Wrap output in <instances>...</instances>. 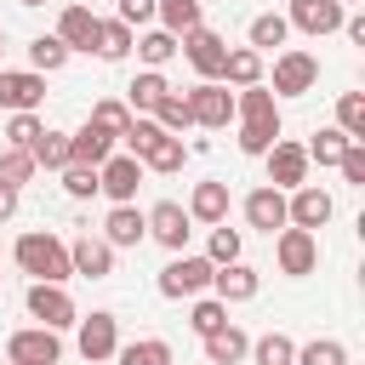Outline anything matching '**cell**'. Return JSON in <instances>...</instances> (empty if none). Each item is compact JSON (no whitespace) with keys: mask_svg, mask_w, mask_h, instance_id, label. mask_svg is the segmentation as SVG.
<instances>
[{"mask_svg":"<svg viewBox=\"0 0 365 365\" xmlns=\"http://www.w3.org/2000/svg\"><path fill=\"white\" fill-rule=\"evenodd\" d=\"M11 257H17V268L29 274V279H51V285H63L74 268H68V240H57V234H46V228H29L17 245H11Z\"/></svg>","mask_w":365,"mask_h":365,"instance_id":"7a4b0ae2","label":"cell"},{"mask_svg":"<svg viewBox=\"0 0 365 365\" xmlns=\"http://www.w3.org/2000/svg\"><path fill=\"white\" fill-rule=\"evenodd\" d=\"M331 211H336V205H331V194H325V188H314V182H302V188H291V194H285V222H291V228H325V222H331Z\"/></svg>","mask_w":365,"mask_h":365,"instance_id":"2e32d148","label":"cell"},{"mask_svg":"<svg viewBox=\"0 0 365 365\" xmlns=\"http://www.w3.org/2000/svg\"><path fill=\"white\" fill-rule=\"evenodd\" d=\"M234 120H240V154H268L274 137H279V97L257 80V86H240L234 91Z\"/></svg>","mask_w":365,"mask_h":365,"instance_id":"6da1fadb","label":"cell"},{"mask_svg":"<svg viewBox=\"0 0 365 365\" xmlns=\"http://www.w3.org/2000/svg\"><path fill=\"white\" fill-rule=\"evenodd\" d=\"M182 103H188L194 125H205V131H228V120H234V91L222 80H200L194 91H182Z\"/></svg>","mask_w":365,"mask_h":365,"instance_id":"5b68a950","label":"cell"},{"mask_svg":"<svg viewBox=\"0 0 365 365\" xmlns=\"http://www.w3.org/2000/svg\"><path fill=\"white\" fill-rule=\"evenodd\" d=\"M46 103V74L34 68H0V108L6 114H34Z\"/></svg>","mask_w":365,"mask_h":365,"instance_id":"8fae6325","label":"cell"},{"mask_svg":"<svg viewBox=\"0 0 365 365\" xmlns=\"http://www.w3.org/2000/svg\"><path fill=\"white\" fill-rule=\"evenodd\" d=\"M262 160H268V182H274L279 194H291V188H302V182H308V154H302V143L274 137V148H268Z\"/></svg>","mask_w":365,"mask_h":365,"instance_id":"7c38bea8","label":"cell"},{"mask_svg":"<svg viewBox=\"0 0 365 365\" xmlns=\"http://www.w3.org/2000/svg\"><path fill=\"white\" fill-rule=\"evenodd\" d=\"M0 51H6V29H0Z\"/></svg>","mask_w":365,"mask_h":365,"instance_id":"f5cc1de1","label":"cell"},{"mask_svg":"<svg viewBox=\"0 0 365 365\" xmlns=\"http://www.w3.org/2000/svg\"><path fill=\"white\" fill-rule=\"evenodd\" d=\"M262 291V274L251 268V262H222V268H211V297H222V302H251Z\"/></svg>","mask_w":365,"mask_h":365,"instance_id":"ac0fdd59","label":"cell"},{"mask_svg":"<svg viewBox=\"0 0 365 365\" xmlns=\"http://www.w3.org/2000/svg\"><path fill=\"white\" fill-rule=\"evenodd\" d=\"M336 131L354 137V143H365V97L359 91H342L336 97Z\"/></svg>","mask_w":365,"mask_h":365,"instance_id":"74e56055","label":"cell"},{"mask_svg":"<svg viewBox=\"0 0 365 365\" xmlns=\"http://www.w3.org/2000/svg\"><path fill=\"white\" fill-rule=\"evenodd\" d=\"M342 6H359V0H342Z\"/></svg>","mask_w":365,"mask_h":365,"instance_id":"db71d44e","label":"cell"},{"mask_svg":"<svg viewBox=\"0 0 365 365\" xmlns=\"http://www.w3.org/2000/svg\"><path fill=\"white\" fill-rule=\"evenodd\" d=\"M57 40H63L68 51H91V40H97V11H91L86 0H68L63 17H57Z\"/></svg>","mask_w":365,"mask_h":365,"instance_id":"d6986e66","label":"cell"},{"mask_svg":"<svg viewBox=\"0 0 365 365\" xmlns=\"http://www.w3.org/2000/svg\"><path fill=\"white\" fill-rule=\"evenodd\" d=\"M154 6H160V0H120V11H114V17L137 29V23H148V17H154Z\"/></svg>","mask_w":365,"mask_h":365,"instance_id":"c3c4849f","label":"cell"},{"mask_svg":"<svg viewBox=\"0 0 365 365\" xmlns=\"http://www.w3.org/2000/svg\"><path fill=\"white\" fill-rule=\"evenodd\" d=\"M160 137H165V131H160V120H154V114H131V125H125V137H120V143H125V154H137V160H143Z\"/></svg>","mask_w":365,"mask_h":365,"instance_id":"f35d334b","label":"cell"},{"mask_svg":"<svg viewBox=\"0 0 365 365\" xmlns=\"http://www.w3.org/2000/svg\"><path fill=\"white\" fill-rule=\"evenodd\" d=\"M217 80H228V86H257V80H262V51H251V46H228Z\"/></svg>","mask_w":365,"mask_h":365,"instance_id":"484cf974","label":"cell"},{"mask_svg":"<svg viewBox=\"0 0 365 365\" xmlns=\"http://www.w3.org/2000/svg\"><path fill=\"white\" fill-rule=\"evenodd\" d=\"M200 342H205V365H240L245 348H251V336H245L240 325H217V331L200 336Z\"/></svg>","mask_w":365,"mask_h":365,"instance_id":"d4e9b609","label":"cell"},{"mask_svg":"<svg viewBox=\"0 0 365 365\" xmlns=\"http://www.w3.org/2000/svg\"><path fill=\"white\" fill-rule=\"evenodd\" d=\"M108 154H114V137H108L103 125H91V120H86L80 131H68V165H91V171H97Z\"/></svg>","mask_w":365,"mask_h":365,"instance_id":"44dd1931","label":"cell"},{"mask_svg":"<svg viewBox=\"0 0 365 365\" xmlns=\"http://www.w3.org/2000/svg\"><path fill=\"white\" fill-rule=\"evenodd\" d=\"M131 23H120V17H97V40H91V51L103 57V63H125L131 57Z\"/></svg>","mask_w":365,"mask_h":365,"instance_id":"cb8c5ba5","label":"cell"},{"mask_svg":"<svg viewBox=\"0 0 365 365\" xmlns=\"http://www.w3.org/2000/svg\"><path fill=\"white\" fill-rule=\"evenodd\" d=\"M182 211H188V222H205V228H211V222H228V182H217V177L200 182Z\"/></svg>","mask_w":365,"mask_h":365,"instance_id":"7402d4cb","label":"cell"},{"mask_svg":"<svg viewBox=\"0 0 365 365\" xmlns=\"http://www.w3.org/2000/svg\"><path fill=\"white\" fill-rule=\"evenodd\" d=\"M80 325V354L91 359V365H103V359H114V348H120V319L108 314V308H97V314H86V319H74Z\"/></svg>","mask_w":365,"mask_h":365,"instance_id":"5bb4252c","label":"cell"},{"mask_svg":"<svg viewBox=\"0 0 365 365\" xmlns=\"http://www.w3.org/2000/svg\"><path fill=\"white\" fill-rule=\"evenodd\" d=\"M68 268L86 274V279H108L114 274V245L103 234H80V240H68Z\"/></svg>","mask_w":365,"mask_h":365,"instance_id":"e0dca14e","label":"cell"},{"mask_svg":"<svg viewBox=\"0 0 365 365\" xmlns=\"http://www.w3.org/2000/svg\"><path fill=\"white\" fill-rule=\"evenodd\" d=\"M137 188H143V160L137 154H108L97 165V194H108L114 205H137Z\"/></svg>","mask_w":365,"mask_h":365,"instance_id":"ba28073f","label":"cell"},{"mask_svg":"<svg viewBox=\"0 0 365 365\" xmlns=\"http://www.w3.org/2000/svg\"><path fill=\"white\" fill-rule=\"evenodd\" d=\"M91 125H103L114 143L125 137V125H131V108L120 103V97H103V103H91Z\"/></svg>","mask_w":365,"mask_h":365,"instance_id":"b9f144b4","label":"cell"},{"mask_svg":"<svg viewBox=\"0 0 365 365\" xmlns=\"http://www.w3.org/2000/svg\"><path fill=\"white\" fill-rule=\"evenodd\" d=\"M336 171H342L354 188H365V143H348V148H342V160H336Z\"/></svg>","mask_w":365,"mask_h":365,"instance_id":"7dc6e473","label":"cell"},{"mask_svg":"<svg viewBox=\"0 0 365 365\" xmlns=\"http://www.w3.org/2000/svg\"><path fill=\"white\" fill-rule=\"evenodd\" d=\"M114 359L120 365H171V342L165 336H137V342L114 348Z\"/></svg>","mask_w":365,"mask_h":365,"instance_id":"4dcf8cb0","label":"cell"},{"mask_svg":"<svg viewBox=\"0 0 365 365\" xmlns=\"http://www.w3.org/2000/svg\"><path fill=\"white\" fill-rule=\"evenodd\" d=\"M143 222H148V240H160L171 257L188 245V234H194V222H188V211L177 205V200H160L154 211H143Z\"/></svg>","mask_w":365,"mask_h":365,"instance_id":"4fadbf2b","label":"cell"},{"mask_svg":"<svg viewBox=\"0 0 365 365\" xmlns=\"http://www.w3.org/2000/svg\"><path fill=\"white\" fill-rule=\"evenodd\" d=\"M274 262H279V274H291V279H302V274H314L319 268V240H314V228H279L274 234Z\"/></svg>","mask_w":365,"mask_h":365,"instance_id":"8992f818","label":"cell"},{"mask_svg":"<svg viewBox=\"0 0 365 365\" xmlns=\"http://www.w3.org/2000/svg\"><path fill=\"white\" fill-rule=\"evenodd\" d=\"M348 143H354V137H342L336 125H319V131H314V137L302 143V154H308V165H314V160H319V165H336Z\"/></svg>","mask_w":365,"mask_h":365,"instance_id":"836d02e7","label":"cell"},{"mask_svg":"<svg viewBox=\"0 0 365 365\" xmlns=\"http://www.w3.org/2000/svg\"><path fill=\"white\" fill-rule=\"evenodd\" d=\"M29 154H34V165H46V171H63L68 165V131H40L34 143H29Z\"/></svg>","mask_w":365,"mask_h":365,"instance_id":"d6a6232c","label":"cell"},{"mask_svg":"<svg viewBox=\"0 0 365 365\" xmlns=\"http://www.w3.org/2000/svg\"><path fill=\"white\" fill-rule=\"evenodd\" d=\"M291 365H348V348L336 336H314V342H302L291 354Z\"/></svg>","mask_w":365,"mask_h":365,"instance_id":"d590c367","label":"cell"},{"mask_svg":"<svg viewBox=\"0 0 365 365\" xmlns=\"http://www.w3.org/2000/svg\"><path fill=\"white\" fill-rule=\"evenodd\" d=\"M188 325H194V336H211L217 325H228V302H222V297H194Z\"/></svg>","mask_w":365,"mask_h":365,"instance_id":"ab89813d","label":"cell"},{"mask_svg":"<svg viewBox=\"0 0 365 365\" xmlns=\"http://www.w3.org/2000/svg\"><path fill=\"white\" fill-rule=\"evenodd\" d=\"M245 222L262 228V234H279V228H285V194H279L274 182L251 188V194H245Z\"/></svg>","mask_w":365,"mask_h":365,"instance_id":"ffe728a7","label":"cell"},{"mask_svg":"<svg viewBox=\"0 0 365 365\" xmlns=\"http://www.w3.org/2000/svg\"><path fill=\"white\" fill-rule=\"evenodd\" d=\"M17 6H46V0H17Z\"/></svg>","mask_w":365,"mask_h":365,"instance_id":"816d5d0a","label":"cell"},{"mask_svg":"<svg viewBox=\"0 0 365 365\" xmlns=\"http://www.w3.org/2000/svg\"><path fill=\"white\" fill-rule=\"evenodd\" d=\"M314 80H319V63H314V51H302V46H285L279 57H274V97H302V91H314Z\"/></svg>","mask_w":365,"mask_h":365,"instance_id":"52a82bcc","label":"cell"},{"mask_svg":"<svg viewBox=\"0 0 365 365\" xmlns=\"http://www.w3.org/2000/svg\"><path fill=\"white\" fill-rule=\"evenodd\" d=\"M200 291H211V257H188V251H177V257L160 268V297L182 302V297H200Z\"/></svg>","mask_w":365,"mask_h":365,"instance_id":"3957f363","label":"cell"},{"mask_svg":"<svg viewBox=\"0 0 365 365\" xmlns=\"http://www.w3.org/2000/svg\"><path fill=\"white\" fill-rule=\"evenodd\" d=\"M63 188H68V200H91L97 194V171L91 165H63Z\"/></svg>","mask_w":365,"mask_h":365,"instance_id":"bcb514c9","label":"cell"},{"mask_svg":"<svg viewBox=\"0 0 365 365\" xmlns=\"http://www.w3.org/2000/svg\"><path fill=\"white\" fill-rule=\"evenodd\" d=\"M342 34H348L354 46H365V11H348V17H342Z\"/></svg>","mask_w":365,"mask_h":365,"instance_id":"681fc988","label":"cell"},{"mask_svg":"<svg viewBox=\"0 0 365 365\" xmlns=\"http://www.w3.org/2000/svg\"><path fill=\"white\" fill-rule=\"evenodd\" d=\"M285 34H291L285 11H262V17H251V51H274V46H285Z\"/></svg>","mask_w":365,"mask_h":365,"instance_id":"e575fe53","label":"cell"},{"mask_svg":"<svg viewBox=\"0 0 365 365\" xmlns=\"http://www.w3.org/2000/svg\"><path fill=\"white\" fill-rule=\"evenodd\" d=\"M29 319H34V325H51V331H68V325L80 319V308H74V297H68L63 285L34 279V285H29Z\"/></svg>","mask_w":365,"mask_h":365,"instance_id":"9c48e42d","label":"cell"},{"mask_svg":"<svg viewBox=\"0 0 365 365\" xmlns=\"http://www.w3.org/2000/svg\"><path fill=\"white\" fill-rule=\"evenodd\" d=\"M40 131H46L40 114H11V120H6V148H29Z\"/></svg>","mask_w":365,"mask_h":365,"instance_id":"f6af8a7d","label":"cell"},{"mask_svg":"<svg viewBox=\"0 0 365 365\" xmlns=\"http://www.w3.org/2000/svg\"><path fill=\"white\" fill-rule=\"evenodd\" d=\"M63 359V336L51 325H23L6 336V365H57Z\"/></svg>","mask_w":365,"mask_h":365,"instance_id":"277c9868","label":"cell"},{"mask_svg":"<svg viewBox=\"0 0 365 365\" xmlns=\"http://www.w3.org/2000/svg\"><path fill=\"white\" fill-rule=\"evenodd\" d=\"M182 160H188V143L165 131V137H160V143L143 154V171H160V177H171V171H182Z\"/></svg>","mask_w":365,"mask_h":365,"instance_id":"f1b7e54d","label":"cell"},{"mask_svg":"<svg viewBox=\"0 0 365 365\" xmlns=\"http://www.w3.org/2000/svg\"><path fill=\"white\" fill-rule=\"evenodd\" d=\"M154 17H160V23H165V29L177 34V40H182L188 29H200V23H205L200 0H160V6H154Z\"/></svg>","mask_w":365,"mask_h":365,"instance_id":"f546056e","label":"cell"},{"mask_svg":"<svg viewBox=\"0 0 365 365\" xmlns=\"http://www.w3.org/2000/svg\"><path fill=\"white\" fill-rule=\"evenodd\" d=\"M68 57H74V51H68L57 34H40V40H29V68H34V74H57Z\"/></svg>","mask_w":365,"mask_h":365,"instance_id":"1f68e13d","label":"cell"},{"mask_svg":"<svg viewBox=\"0 0 365 365\" xmlns=\"http://www.w3.org/2000/svg\"><path fill=\"white\" fill-rule=\"evenodd\" d=\"M257 365H291V354H297V342L285 336V331H268V336H257L251 348H245Z\"/></svg>","mask_w":365,"mask_h":365,"instance_id":"60d3db41","label":"cell"},{"mask_svg":"<svg viewBox=\"0 0 365 365\" xmlns=\"http://www.w3.org/2000/svg\"><path fill=\"white\" fill-rule=\"evenodd\" d=\"M342 17H348L342 0H291V11H285V23L302 29V34H314V40H319V34H336Z\"/></svg>","mask_w":365,"mask_h":365,"instance_id":"9a60e30c","label":"cell"},{"mask_svg":"<svg viewBox=\"0 0 365 365\" xmlns=\"http://www.w3.org/2000/svg\"><path fill=\"white\" fill-rule=\"evenodd\" d=\"M103 240H108L114 251H125V245H143V240H148V222H143V211H137V205H114V211L103 217Z\"/></svg>","mask_w":365,"mask_h":365,"instance_id":"603a6c76","label":"cell"},{"mask_svg":"<svg viewBox=\"0 0 365 365\" xmlns=\"http://www.w3.org/2000/svg\"><path fill=\"white\" fill-rule=\"evenodd\" d=\"M177 51L194 63V74H200V80H217V74H222V57H228V40H222L217 29H205V23H200V29H188V34L177 40Z\"/></svg>","mask_w":365,"mask_h":365,"instance_id":"30bf717a","label":"cell"},{"mask_svg":"<svg viewBox=\"0 0 365 365\" xmlns=\"http://www.w3.org/2000/svg\"><path fill=\"white\" fill-rule=\"evenodd\" d=\"M165 91H171L165 74H160V68H143V74L125 86V108H131V114H154V103H160Z\"/></svg>","mask_w":365,"mask_h":365,"instance_id":"4316f807","label":"cell"},{"mask_svg":"<svg viewBox=\"0 0 365 365\" xmlns=\"http://www.w3.org/2000/svg\"><path fill=\"white\" fill-rule=\"evenodd\" d=\"M154 120H160V131H171V137H182V131L194 125V114H188L182 91H165V97L154 103Z\"/></svg>","mask_w":365,"mask_h":365,"instance_id":"8d00e7d4","label":"cell"},{"mask_svg":"<svg viewBox=\"0 0 365 365\" xmlns=\"http://www.w3.org/2000/svg\"><path fill=\"white\" fill-rule=\"evenodd\" d=\"M205 257H211V268H222V262H240V228H228V222H211V245H205Z\"/></svg>","mask_w":365,"mask_h":365,"instance_id":"7bdbcfd3","label":"cell"},{"mask_svg":"<svg viewBox=\"0 0 365 365\" xmlns=\"http://www.w3.org/2000/svg\"><path fill=\"white\" fill-rule=\"evenodd\" d=\"M131 46H137L143 68H165V63L177 57V34H171V29H148V34H137Z\"/></svg>","mask_w":365,"mask_h":365,"instance_id":"83f0119b","label":"cell"},{"mask_svg":"<svg viewBox=\"0 0 365 365\" xmlns=\"http://www.w3.org/2000/svg\"><path fill=\"white\" fill-rule=\"evenodd\" d=\"M6 217H17V188H11V182H0V222H6Z\"/></svg>","mask_w":365,"mask_h":365,"instance_id":"f907efd6","label":"cell"},{"mask_svg":"<svg viewBox=\"0 0 365 365\" xmlns=\"http://www.w3.org/2000/svg\"><path fill=\"white\" fill-rule=\"evenodd\" d=\"M34 171H40V165H34V154H29V148H0V182L23 188Z\"/></svg>","mask_w":365,"mask_h":365,"instance_id":"ee69618b","label":"cell"}]
</instances>
